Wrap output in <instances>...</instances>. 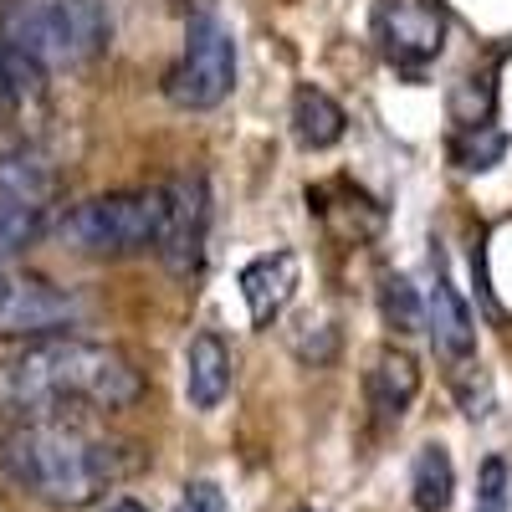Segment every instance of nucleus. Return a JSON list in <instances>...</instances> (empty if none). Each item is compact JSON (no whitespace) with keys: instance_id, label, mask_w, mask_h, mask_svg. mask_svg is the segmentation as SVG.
I'll use <instances>...</instances> for the list:
<instances>
[{"instance_id":"3","label":"nucleus","mask_w":512,"mask_h":512,"mask_svg":"<svg viewBox=\"0 0 512 512\" xmlns=\"http://www.w3.org/2000/svg\"><path fill=\"white\" fill-rule=\"evenodd\" d=\"M6 47L41 72L88 67L108 47V11L98 0H16L6 11Z\"/></svg>"},{"instance_id":"18","label":"nucleus","mask_w":512,"mask_h":512,"mask_svg":"<svg viewBox=\"0 0 512 512\" xmlns=\"http://www.w3.org/2000/svg\"><path fill=\"white\" fill-rule=\"evenodd\" d=\"M502 149H507V139L492 134L487 123H477V128H466V139L456 144V164L461 169H492L502 159Z\"/></svg>"},{"instance_id":"9","label":"nucleus","mask_w":512,"mask_h":512,"mask_svg":"<svg viewBox=\"0 0 512 512\" xmlns=\"http://www.w3.org/2000/svg\"><path fill=\"white\" fill-rule=\"evenodd\" d=\"M297 256L292 251H267V256H256V262L241 267V297H246V313L256 328H267L282 318V308L292 303V292H297Z\"/></svg>"},{"instance_id":"13","label":"nucleus","mask_w":512,"mask_h":512,"mask_svg":"<svg viewBox=\"0 0 512 512\" xmlns=\"http://www.w3.org/2000/svg\"><path fill=\"white\" fill-rule=\"evenodd\" d=\"M344 108H338L323 88H313V82H303V88L292 93V139L303 144V149H333L338 139H344Z\"/></svg>"},{"instance_id":"17","label":"nucleus","mask_w":512,"mask_h":512,"mask_svg":"<svg viewBox=\"0 0 512 512\" xmlns=\"http://www.w3.org/2000/svg\"><path fill=\"white\" fill-rule=\"evenodd\" d=\"M477 512H512V472L502 456H487L477 472Z\"/></svg>"},{"instance_id":"20","label":"nucleus","mask_w":512,"mask_h":512,"mask_svg":"<svg viewBox=\"0 0 512 512\" xmlns=\"http://www.w3.org/2000/svg\"><path fill=\"white\" fill-rule=\"evenodd\" d=\"M108 512H149L139 497H118V502H108Z\"/></svg>"},{"instance_id":"8","label":"nucleus","mask_w":512,"mask_h":512,"mask_svg":"<svg viewBox=\"0 0 512 512\" xmlns=\"http://www.w3.org/2000/svg\"><path fill=\"white\" fill-rule=\"evenodd\" d=\"M169 190V216H164V236H159V256L175 277L200 272V256H205V226H210V200H205V180H175L164 185Z\"/></svg>"},{"instance_id":"19","label":"nucleus","mask_w":512,"mask_h":512,"mask_svg":"<svg viewBox=\"0 0 512 512\" xmlns=\"http://www.w3.org/2000/svg\"><path fill=\"white\" fill-rule=\"evenodd\" d=\"M175 512H226V492L216 482H190Z\"/></svg>"},{"instance_id":"2","label":"nucleus","mask_w":512,"mask_h":512,"mask_svg":"<svg viewBox=\"0 0 512 512\" xmlns=\"http://www.w3.org/2000/svg\"><path fill=\"white\" fill-rule=\"evenodd\" d=\"M0 477L47 507H93L128 477V456L72 420H11L0 431Z\"/></svg>"},{"instance_id":"12","label":"nucleus","mask_w":512,"mask_h":512,"mask_svg":"<svg viewBox=\"0 0 512 512\" xmlns=\"http://www.w3.org/2000/svg\"><path fill=\"white\" fill-rule=\"evenodd\" d=\"M364 395L384 420H400L410 410V400L420 395V369L405 349H379L369 374H364Z\"/></svg>"},{"instance_id":"15","label":"nucleus","mask_w":512,"mask_h":512,"mask_svg":"<svg viewBox=\"0 0 512 512\" xmlns=\"http://www.w3.org/2000/svg\"><path fill=\"white\" fill-rule=\"evenodd\" d=\"M41 231H47V205L0 195V267H11Z\"/></svg>"},{"instance_id":"7","label":"nucleus","mask_w":512,"mask_h":512,"mask_svg":"<svg viewBox=\"0 0 512 512\" xmlns=\"http://www.w3.org/2000/svg\"><path fill=\"white\" fill-rule=\"evenodd\" d=\"M451 16L441 0H374V41L395 67H425L446 47Z\"/></svg>"},{"instance_id":"11","label":"nucleus","mask_w":512,"mask_h":512,"mask_svg":"<svg viewBox=\"0 0 512 512\" xmlns=\"http://www.w3.org/2000/svg\"><path fill=\"white\" fill-rule=\"evenodd\" d=\"M425 333H431V349L446 359V364H472L477 354V328H472V313H466L461 292L436 277L431 297H425Z\"/></svg>"},{"instance_id":"16","label":"nucleus","mask_w":512,"mask_h":512,"mask_svg":"<svg viewBox=\"0 0 512 512\" xmlns=\"http://www.w3.org/2000/svg\"><path fill=\"white\" fill-rule=\"evenodd\" d=\"M379 313H384V323H390L395 333L425 328V308H420V297H415V287L405 277H384L379 282Z\"/></svg>"},{"instance_id":"6","label":"nucleus","mask_w":512,"mask_h":512,"mask_svg":"<svg viewBox=\"0 0 512 512\" xmlns=\"http://www.w3.org/2000/svg\"><path fill=\"white\" fill-rule=\"evenodd\" d=\"M77 297L36 272L0 267V338H52L77 323Z\"/></svg>"},{"instance_id":"5","label":"nucleus","mask_w":512,"mask_h":512,"mask_svg":"<svg viewBox=\"0 0 512 512\" xmlns=\"http://www.w3.org/2000/svg\"><path fill=\"white\" fill-rule=\"evenodd\" d=\"M231 88H236V41L221 16L205 11L185 31L180 62L164 72V98L185 113H205V108H221Z\"/></svg>"},{"instance_id":"14","label":"nucleus","mask_w":512,"mask_h":512,"mask_svg":"<svg viewBox=\"0 0 512 512\" xmlns=\"http://www.w3.org/2000/svg\"><path fill=\"white\" fill-rule=\"evenodd\" d=\"M410 497L420 512H446L451 497H456V466L446 456V446H420L415 451V466H410Z\"/></svg>"},{"instance_id":"21","label":"nucleus","mask_w":512,"mask_h":512,"mask_svg":"<svg viewBox=\"0 0 512 512\" xmlns=\"http://www.w3.org/2000/svg\"><path fill=\"white\" fill-rule=\"evenodd\" d=\"M297 512H313V507H297Z\"/></svg>"},{"instance_id":"10","label":"nucleus","mask_w":512,"mask_h":512,"mask_svg":"<svg viewBox=\"0 0 512 512\" xmlns=\"http://www.w3.org/2000/svg\"><path fill=\"white\" fill-rule=\"evenodd\" d=\"M231 349H226V338L221 333H195L190 338V349H185V400L190 410L210 415L226 395H231Z\"/></svg>"},{"instance_id":"4","label":"nucleus","mask_w":512,"mask_h":512,"mask_svg":"<svg viewBox=\"0 0 512 512\" xmlns=\"http://www.w3.org/2000/svg\"><path fill=\"white\" fill-rule=\"evenodd\" d=\"M164 216H169V190H108L72 205L57 221L62 246H72L77 256H98V262H118V256H139L154 251L164 236Z\"/></svg>"},{"instance_id":"1","label":"nucleus","mask_w":512,"mask_h":512,"mask_svg":"<svg viewBox=\"0 0 512 512\" xmlns=\"http://www.w3.org/2000/svg\"><path fill=\"white\" fill-rule=\"evenodd\" d=\"M144 379L118 349L93 338H31L0 359V420H67L72 410H128Z\"/></svg>"}]
</instances>
